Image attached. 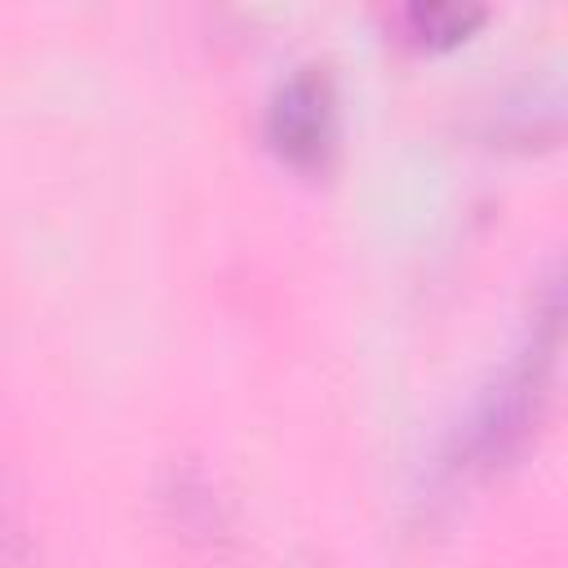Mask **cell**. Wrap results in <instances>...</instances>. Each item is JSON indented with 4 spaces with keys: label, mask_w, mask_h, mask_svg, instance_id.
Segmentation results:
<instances>
[{
    "label": "cell",
    "mask_w": 568,
    "mask_h": 568,
    "mask_svg": "<svg viewBox=\"0 0 568 568\" xmlns=\"http://www.w3.org/2000/svg\"><path fill=\"white\" fill-rule=\"evenodd\" d=\"M555 355H559V297L555 288L546 293V311L528 328L524 351L510 359V368L497 377V386L479 399L470 430L462 439L466 462L462 466H501L528 430L541 422V408L550 399V377H555Z\"/></svg>",
    "instance_id": "obj_1"
},
{
    "label": "cell",
    "mask_w": 568,
    "mask_h": 568,
    "mask_svg": "<svg viewBox=\"0 0 568 568\" xmlns=\"http://www.w3.org/2000/svg\"><path fill=\"white\" fill-rule=\"evenodd\" d=\"M266 138L297 169H311L333 151L337 93L324 67H297L288 80L275 84L271 106H266Z\"/></svg>",
    "instance_id": "obj_2"
},
{
    "label": "cell",
    "mask_w": 568,
    "mask_h": 568,
    "mask_svg": "<svg viewBox=\"0 0 568 568\" xmlns=\"http://www.w3.org/2000/svg\"><path fill=\"white\" fill-rule=\"evenodd\" d=\"M408 31L417 40H430V44H448L457 36H466L475 22H484V9H462V4H413L404 13Z\"/></svg>",
    "instance_id": "obj_3"
}]
</instances>
